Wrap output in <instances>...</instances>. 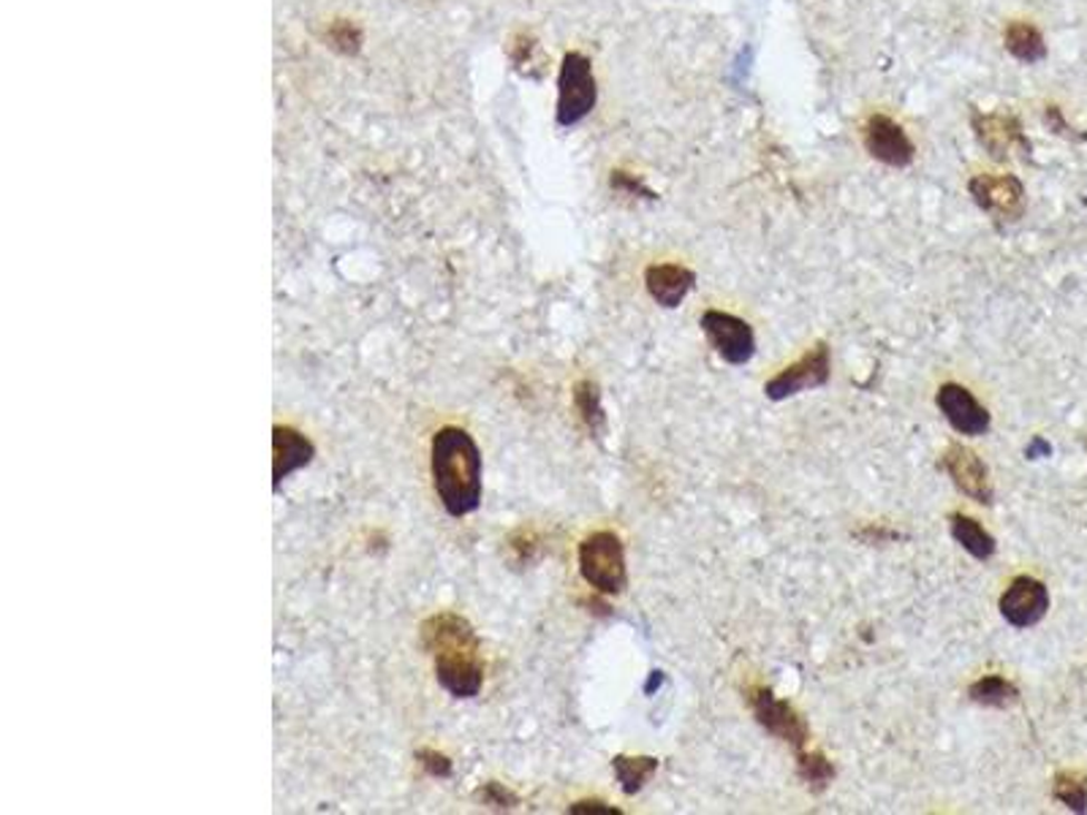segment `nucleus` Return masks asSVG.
Segmentation results:
<instances>
[{
  "mask_svg": "<svg viewBox=\"0 0 1087 815\" xmlns=\"http://www.w3.org/2000/svg\"><path fill=\"white\" fill-rule=\"evenodd\" d=\"M432 487L449 517H468L481 505V452L462 428L432 435Z\"/></svg>",
  "mask_w": 1087,
  "mask_h": 815,
  "instance_id": "nucleus-1",
  "label": "nucleus"
},
{
  "mask_svg": "<svg viewBox=\"0 0 1087 815\" xmlns=\"http://www.w3.org/2000/svg\"><path fill=\"white\" fill-rule=\"evenodd\" d=\"M579 573L593 590L604 596H617L626 590V549L620 536L611 530H596L579 543Z\"/></svg>",
  "mask_w": 1087,
  "mask_h": 815,
  "instance_id": "nucleus-2",
  "label": "nucleus"
},
{
  "mask_svg": "<svg viewBox=\"0 0 1087 815\" xmlns=\"http://www.w3.org/2000/svg\"><path fill=\"white\" fill-rule=\"evenodd\" d=\"M596 77L590 60L582 52H568L560 63L558 79V122L564 128L577 126L596 107Z\"/></svg>",
  "mask_w": 1087,
  "mask_h": 815,
  "instance_id": "nucleus-3",
  "label": "nucleus"
},
{
  "mask_svg": "<svg viewBox=\"0 0 1087 815\" xmlns=\"http://www.w3.org/2000/svg\"><path fill=\"white\" fill-rule=\"evenodd\" d=\"M971 126L979 145L990 153L992 158L1006 160L1011 156H1022L1030 158V145L1028 134H1025L1022 122H1019L1017 115L1009 112H973Z\"/></svg>",
  "mask_w": 1087,
  "mask_h": 815,
  "instance_id": "nucleus-4",
  "label": "nucleus"
},
{
  "mask_svg": "<svg viewBox=\"0 0 1087 815\" xmlns=\"http://www.w3.org/2000/svg\"><path fill=\"white\" fill-rule=\"evenodd\" d=\"M751 707H753V715H756L758 726H762L767 734H772V737L792 745L796 753L807 745V739H811V728H807L805 718L796 713L792 704L777 699L770 688L753 690Z\"/></svg>",
  "mask_w": 1087,
  "mask_h": 815,
  "instance_id": "nucleus-5",
  "label": "nucleus"
},
{
  "mask_svg": "<svg viewBox=\"0 0 1087 815\" xmlns=\"http://www.w3.org/2000/svg\"><path fill=\"white\" fill-rule=\"evenodd\" d=\"M830 373H832L830 345L819 343L815 348L807 351V354L802 356L800 362L789 364V367L781 370L775 379L767 381V386H764V394H767L770 400H775V403H781V400L794 397V394L805 392V389L826 386V381H830Z\"/></svg>",
  "mask_w": 1087,
  "mask_h": 815,
  "instance_id": "nucleus-6",
  "label": "nucleus"
},
{
  "mask_svg": "<svg viewBox=\"0 0 1087 815\" xmlns=\"http://www.w3.org/2000/svg\"><path fill=\"white\" fill-rule=\"evenodd\" d=\"M699 324L724 362L747 364L756 354V335H753L747 321L724 311H707Z\"/></svg>",
  "mask_w": 1087,
  "mask_h": 815,
  "instance_id": "nucleus-7",
  "label": "nucleus"
},
{
  "mask_svg": "<svg viewBox=\"0 0 1087 815\" xmlns=\"http://www.w3.org/2000/svg\"><path fill=\"white\" fill-rule=\"evenodd\" d=\"M862 141L864 150L870 153L881 164L894 166V169H905L913 164L917 147H913L911 136L900 122H894L889 115H870L862 126Z\"/></svg>",
  "mask_w": 1087,
  "mask_h": 815,
  "instance_id": "nucleus-8",
  "label": "nucleus"
},
{
  "mask_svg": "<svg viewBox=\"0 0 1087 815\" xmlns=\"http://www.w3.org/2000/svg\"><path fill=\"white\" fill-rule=\"evenodd\" d=\"M973 202L998 220H1017L1025 213V185L1015 175H976L968 183Z\"/></svg>",
  "mask_w": 1087,
  "mask_h": 815,
  "instance_id": "nucleus-9",
  "label": "nucleus"
},
{
  "mask_svg": "<svg viewBox=\"0 0 1087 815\" xmlns=\"http://www.w3.org/2000/svg\"><path fill=\"white\" fill-rule=\"evenodd\" d=\"M1049 590L1041 579L1017 577L1000 596V615L1015 628H1034L1047 617Z\"/></svg>",
  "mask_w": 1087,
  "mask_h": 815,
  "instance_id": "nucleus-10",
  "label": "nucleus"
},
{
  "mask_svg": "<svg viewBox=\"0 0 1087 815\" xmlns=\"http://www.w3.org/2000/svg\"><path fill=\"white\" fill-rule=\"evenodd\" d=\"M941 468L949 473V479L954 481V487L960 492H966L968 498H973L976 503L992 505V481L990 471L981 462V456L973 452V449L962 446V443H951L947 449V454L941 456Z\"/></svg>",
  "mask_w": 1087,
  "mask_h": 815,
  "instance_id": "nucleus-11",
  "label": "nucleus"
},
{
  "mask_svg": "<svg viewBox=\"0 0 1087 815\" xmlns=\"http://www.w3.org/2000/svg\"><path fill=\"white\" fill-rule=\"evenodd\" d=\"M435 660V679L454 699H473L484 685L479 650H452L432 656Z\"/></svg>",
  "mask_w": 1087,
  "mask_h": 815,
  "instance_id": "nucleus-12",
  "label": "nucleus"
},
{
  "mask_svg": "<svg viewBox=\"0 0 1087 815\" xmlns=\"http://www.w3.org/2000/svg\"><path fill=\"white\" fill-rule=\"evenodd\" d=\"M936 403L941 408V413L947 416V422L954 428L960 435H971L979 438L990 430L992 419L990 411L985 405L976 403V397L968 392L966 386L960 384H943L938 389Z\"/></svg>",
  "mask_w": 1087,
  "mask_h": 815,
  "instance_id": "nucleus-13",
  "label": "nucleus"
},
{
  "mask_svg": "<svg viewBox=\"0 0 1087 815\" xmlns=\"http://www.w3.org/2000/svg\"><path fill=\"white\" fill-rule=\"evenodd\" d=\"M313 456H316V446L302 432L277 424L272 430V487L277 490L283 479H288L300 468L311 465Z\"/></svg>",
  "mask_w": 1087,
  "mask_h": 815,
  "instance_id": "nucleus-14",
  "label": "nucleus"
},
{
  "mask_svg": "<svg viewBox=\"0 0 1087 815\" xmlns=\"http://www.w3.org/2000/svg\"><path fill=\"white\" fill-rule=\"evenodd\" d=\"M645 286L660 307H679L696 286V275L683 264H653L645 272Z\"/></svg>",
  "mask_w": 1087,
  "mask_h": 815,
  "instance_id": "nucleus-15",
  "label": "nucleus"
},
{
  "mask_svg": "<svg viewBox=\"0 0 1087 815\" xmlns=\"http://www.w3.org/2000/svg\"><path fill=\"white\" fill-rule=\"evenodd\" d=\"M1003 45L1009 55H1015L1022 63H1041L1047 58V41H1044L1041 30L1030 22L1015 20L1006 24Z\"/></svg>",
  "mask_w": 1087,
  "mask_h": 815,
  "instance_id": "nucleus-16",
  "label": "nucleus"
},
{
  "mask_svg": "<svg viewBox=\"0 0 1087 815\" xmlns=\"http://www.w3.org/2000/svg\"><path fill=\"white\" fill-rule=\"evenodd\" d=\"M951 536H954V541L960 543L968 554H973L976 560H990L998 549L996 539H992V536L987 533L973 517H966V514L951 517Z\"/></svg>",
  "mask_w": 1087,
  "mask_h": 815,
  "instance_id": "nucleus-17",
  "label": "nucleus"
},
{
  "mask_svg": "<svg viewBox=\"0 0 1087 815\" xmlns=\"http://www.w3.org/2000/svg\"><path fill=\"white\" fill-rule=\"evenodd\" d=\"M611 769H615L617 783H620L623 794L634 796L636 792L647 786L653 775L658 772V758L653 756H615L611 758Z\"/></svg>",
  "mask_w": 1087,
  "mask_h": 815,
  "instance_id": "nucleus-18",
  "label": "nucleus"
},
{
  "mask_svg": "<svg viewBox=\"0 0 1087 815\" xmlns=\"http://www.w3.org/2000/svg\"><path fill=\"white\" fill-rule=\"evenodd\" d=\"M968 696H971L976 704H981V707L1006 709V707H1011V704L1019 701V688L1015 683H1009L1006 677L990 675V677L976 679V683L971 685V690H968Z\"/></svg>",
  "mask_w": 1087,
  "mask_h": 815,
  "instance_id": "nucleus-19",
  "label": "nucleus"
},
{
  "mask_svg": "<svg viewBox=\"0 0 1087 815\" xmlns=\"http://www.w3.org/2000/svg\"><path fill=\"white\" fill-rule=\"evenodd\" d=\"M574 405H577L579 416L588 424L593 435L601 438L604 428H607V413H604L601 405V392H598V386L593 381H579L577 389H574Z\"/></svg>",
  "mask_w": 1087,
  "mask_h": 815,
  "instance_id": "nucleus-20",
  "label": "nucleus"
},
{
  "mask_svg": "<svg viewBox=\"0 0 1087 815\" xmlns=\"http://www.w3.org/2000/svg\"><path fill=\"white\" fill-rule=\"evenodd\" d=\"M796 769H800V777L813 788V792H824L826 783H832L835 777V767L832 762H826L824 753H802L796 756Z\"/></svg>",
  "mask_w": 1087,
  "mask_h": 815,
  "instance_id": "nucleus-21",
  "label": "nucleus"
},
{
  "mask_svg": "<svg viewBox=\"0 0 1087 815\" xmlns=\"http://www.w3.org/2000/svg\"><path fill=\"white\" fill-rule=\"evenodd\" d=\"M1052 794H1055V799L1064 802L1068 811L1087 813V788H1085V783L1079 780V777L1058 775L1055 777Z\"/></svg>",
  "mask_w": 1087,
  "mask_h": 815,
  "instance_id": "nucleus-22",
  "label": "nucleus"
},
{
  "mask_svg": "<svg viewBox=\"0 0 1087 815\" xmlns=\"http://www.w3.org/2000/svg\"><path fill=\"white\" fill-rule=\"evenodd\" d=\"M326 41H330V47L337 49V52L356 55L362 49V30L356 28L354 22L340 20L330 28V33H326Z\"/></svg>",
  "mask_w": 1087,
  "mask_h": 815,
  "instance_id": "nucleus-23",
  "label": "nucleus"
},
{
  "mask_svg": "<svg viewBox=\"0 0 1087 815\" xmlns=\"http://www.w3.org/2000/svg\"><path fill=\"white\" fill-rule=\"evenodd\" d=\"M609 185L615 190H620V194H628V196H642V199H650V202H656L658 196H656V190H650L647 188V183L642 180V177H636L631 175V171H623V169H615L611 171V177H609Z\"/></svg>",
  "mask_w": 1087,
  "mask_h": 815,
  "instance_id": "nucleus-24",
  "label": "nucleus"
},
{
  "mask_svg": "<svg viewBox=\"0 0 1087 815\" xmlns=\"http://www.w3.org/2000/svg\"><path fill=\"white\" fill-rule=\"evenodd\" d=\"M1044 122H1047V128L1055 136H1064V139H1068V141H1085L1087 139V134H1079L1077 128L1068 126V120L1064 117V109L1055 107V104H1049V107L1044 109Z\"/></svg>",
  "mask_w": 1087,
  "mask_h": 815,
  "instance_id": "nucleus-25",
  "label": "nucleus"
},
{
  "mask_svg": "<svg viewBox=\"0 0 1087 815\" xmlns=\"http://www.w3.org/2000/svg\"><path fill=\"white\" fill-rule=\"evenodd\" d=\"M417 758H419V762H422V767L428 769L430 775H435V777H449V775H452V762H449L447 756H441V753H435V750H419Z\"/></svg>",
  "mask_w": 1087,
  "mask_h": 815,
  "instance_id": "nucleus-26",
  "label": "nucleus"
},
{
  "mask_svg": "<svg viewBox=\"0 0 1087 815\" xmlns=\"http://www.w3.org/2000/svg\"><path fill=\"white\" fill-rule=\"evenodd\" d=\"M484 802H487V805H492V807H515L517 805V796L511 794L506 786H500V783H487Z\"/></svg>",
  "mask_w": 1087,
  "mask_h": 815,
  "instance_id": "nucleus-27",
  "label": "nucleus"
},
{
  "mask_svg": "<svg viewBox=\"0 0 1087 815\" xmlns=\"http://www.w3.org/2000/svg\"><path fill=\"white\" fill-rule=\"evenodd\" d=\"M568 813H604V815H620V811H617V807L604 805V802H598V799L574 802V805L568 807Z\"/></svg>",
  "mask_w": 1087,
  "mask_h": 815,
  "instance_id": "nucleus-28",
  "label": "nucleus"
},
{
  "mask_svg": "<svg viewBox=\"0 0 1087 815\" xmlns=\"http://www.w3.org/2000/svg\"><path fill=\"white\" fill-rule=\"evenodd\" d=\"M1025 454H1028L1030 460H1039V456H1049V454H1052V446H1049V443L1044 441V438H1034V441H1030V446L1025 449Z\"/></svg>",
  "mask_w": 1087,
  "mask_h": 815,
  "instance_id": "nucleus-29",
  "label": "nucleus"
},
{
  "mask_svg": "<svg viewBox=\"0 0 1087 815\" xmlns=\"http://www.w3.org/2000/svg\"><path fill=\"white\" fill-rule=\"evenodd\" d=\"M660 683H664V671H653V677H650V683H647V694H653V690L660 688Z\"/></svg>",
  "mask_w": 1087,
  "mask_h": 815,
  "instance_id": "nucleus-30",
  "label": "nucleus"
}]
</instances>
